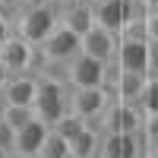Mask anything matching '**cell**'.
<instances>
[{
    "label": "cell",
    "instance_id": "21",
    "mask_svg": "<svg viewBox=\"0 0 158 158\" xmlns=\"http://www.w3.org/2000/svg\"><path fill=\"white\" fill-rule=\"evenodd\" d=\"M146 76H158V41H152L149 38V70Z\"/></svg>",
    "mask_w": 158,
    "mask_h": 158
},
{
    "label": "cell",
    "instance_id": "5",
    "mask_svg": "<svg viewBox=\"0 0 158 158\" xmlns=\"http://www.w3.org/2000/svg\"><path fill=\"white\" fill-rule=\"evenodd\" d=\"M104 70H108V63H101L89 54H79L63 63V79H67L70 89H89V85H104Z\"/></svg>",
    "mask_w": 158,
    "mask_h": 158
},
{
    "label": "cell",
    "instance_id": "20",
    "mask_svg": "<svg viewBox=\"0 0 158 158\" xmlns=\"http://www.w3.org/2000/svg\"><path fill=\"white\" fill-rule=\"evenodd\" d=\"M146 38H152V41H158V6L146 13Z\"/></svg>",
    "mask_w": 158,
    "mask_h": 158
},
{
    "label": "cell",
    "instance_id": "26",
    "mask_svg": "<svg viewBox=\"0 0 158 158\" xmlns=\"http://www.w3.org/2000/svg\"><path fill=\"white\" fill-rule=\"evenodd\" d=\"M6 76H10V73L3 70V63H0V85H3V79H6Z\"/></svg>",
    "mask_w": 158,
    "mask_h": 158
},
{
    "label": "cell",
    "instance_id": "15",
    "mask_svg": "<svg viewBox=\"0 0 158 158\" xmlns=\"http://www.w3.org/2000/svg\"><path fill=\"white\" fill-rule=\"evenodd\" d=\"M38 158H70V139L60 136L54 127L48 130V136L41 142V152H38Z\"/></svg>",
    "mask_w": 158,
    "mask_h": 158
},
{
    "label": "cell",
    "instance_id": "6",
    "mask_svg": "<svg viewBox=\"0 0 158 158\" xmlns=\"http://www.w3.org/2000/svg\"><path fill=\"white\" fill-rule=\"evenodd\" d=\"M114 67L117 70H130V73H146L149 70V38L117 35Z\"/></svg>",
    "mask_w": 158,
    "mask_h": 158
},
{
    "label": "cell",
    "instance_id": "11",
    "mask_svg": "<svg viewBox=\"0 0 158 158\" xmlns=\"http://www.w3.org/2000/svg\"><path fill=\"white\" fill-rule=\"evenodd\" d=\"M142 85H146V73L117 70V76H114V85H111V95H114L117 101H127V104H139Z\"/></svg>",
    "mask_w": 158,
    "mask_h": 158
},
{
    "label": "cell",
    "instance_id": "24",
    "mask_svg": "<svg viewBox=\"0 0 158 158\" xmlns=\"http://www.w3.org/2000/svg\"><path fill=\"white\" fill-rule=\"evenodd\" d=\"M41 3H51V0H22V6H41Z\"/></svg>",
    "mask_w": 158,
    "mask_h": 158
},
{
    "label": "cell",
    "instance_id": "16",
    "mask_svg": "<svg viewBox=\"0 0 158 158\" xmlns=\"http://www.w3.org/2000/svg\"><path fill=\"white\" fill-rule=\"evenodd\" d=\"M139 108L146 117H158V76H146V85H142L139 95Z\"/></svg>",
    "mask_w": 158,
    "mask_h": 158
},
{
    "label": "cell",
    "instance_id": "14",
    "mask_svg": "<svg viewBox=\"0 0 158 158\" xmlns=\"http://www.w3.org/2000/svg\"><path fill=\"white\" fill-rule=\"evenodd\" d=\"M98 139H101V130L85 120V127L70 139V158H95L98 155Z\"/></svg>",
    "mask_w": 158,
    "mask_h": 158
},
{
    "label": "cell",
    "instance_id": "23",
    "mask_svg": "<svg viewBox=\"0 0 158 158\" xmlns=\"http://www.w3.org/2000/svg\"><path fill=\"white\" fill-rule=\"evenodd\" d=\"M22 6V0H0V10H3V13H10V16H13V13H16Z\"/></svg>",
    "mask_w": 158,
    "mask_h": 158
},
{
    "label": "cell",
    "instance_id": "12",
    "mask_svg": "<svg viewBox=\"0 0 158 158\" xmlns=\"http://www.w3.org/2000/svg\"><path fill=\"white\" fill-rule=\"evenodd\" d=\"M60 22L67 25V29H73L79 38H82L92 25H95V13H92V0H76V3L63 6L60 10Z\"/></svg>",
    "mask_w": 158,
    "mask_h": 158
},
{
    "label": "cell",
    "instance_id": "2",
    "mask_svg": "<svg viewBox=\"0 0 158 158\" xmlns=\"http://www.w3.org/2000/svg\"><path fill=\"white\" fill-rule=\"evenodd\" d=\"M60 22V10L54 3H41V6H19L13 13V32L22 35L29 44H41L44 38L54 32V25Z\"/></svg>",
    "mask_w": 158,
    "mask_h": 158
},
{
    "label": "cell",
    "instance_id": "8",
    "mask_svg": "<svg viewBox=\"0 0 158 158\" xmlns=\"http://www.w3.org/2000/svg\"><path fill=\"white\" fill-rule=\"evenodd\" d=\"M38 92V70L35 73H10L0 85V101L3 104H25L32 108Z\"/></svg>",
    "mask_w": 158,
    "mask_h": 158
},
{
    "label": "cell",
    "instance_id": "9",
    "mask_svg": "<svg viewBox=\"0 0 158 158\" xmlns=\"http://www.w3.org/2000/svg\"><path fill=\"white\" fill-rule=\"evenodd\" d=\"M48 130L51 127L44 120H38V117H32L29 123H22L16 130V139H13V158H38Z\"/></svg>",
    "mask_w": 158,
    "mask_h": 158
},
{
    "label": "cell",
    "instance_id": "4",
    "mask_svg": "<svg viewBox=\"0 0 158 158\" xmlns=\"http://www.w3.org/2000/svg\"><path fill=\"white\" fill-rule=\"evenodd\" d=\"M76 54H79V35L73 29H67L63 22H57L54 32L38 44V57H41V63H70Z\"/></svg>",
    "mask_w": 158,
    "mask_h": 158
},
{
    "label": "cell",
    "instance_id": "22",
    "mask_svg": "<svg viewBox=\"0 0 158 158\" xmlns=\"http://www.w3.org/2000/svg\"><path fill=\"white\" fill-rule=\"evenodd\" d=\"M10 35H13V16L0 10V41H6Z\"/></svg>",
    "mask_w": 158,
    "mask_h": 158
},
{
    "label": "cell",
    "instance_id": "28",
    "mask_svg": "<svg viewBox=\"0 0 158 158\" xmlns=\"http://www.w3.org/2000/svg\"><path fill=\"white\" fill-rule=\"evenodd\" d=\"M0 108H3V101H0Z\"/></svg>",
    "mask_w": 158,
    "mask_h": 158
},
{
    "label": "cell",
    "instance_id": "25",
    "mask_svg": "<svg viewBox=\"0 0 158 158\" xmlns=\"http://www.w3.org/2000/svg\"><path fill=\"white\" fill-rule=\"evenodd\" d=\"M51 3H54L57 10H63V6H70V3H76V0H51Z\"/></svg>",
    "mask_w": 158,
    "mask_h": 158
},
{
    "label": "cell",
    "instance_id": "3",
    "mask_svg": "<svg viewBox=\"0 0 158 158\" xmlns=\"http://www.w3.org/2000/svg\"><path fill=\"white\" fill-rule=\"evenodd\" d=\"M0 63L6 73H35L41 67V57L35 44H29L22 35L13 32L6 41H0Z\"/></svg>",
    "mask_w": 158,
    "mask_h": 158
},
{
    "label": "cell",
    "instance_id": "10",
    "mask_svg": "<svg viewBox=\"0 0 158 158\" xmlns=\"http://www.w3.org/2000/svg\"><path fill=\"white\" fill-rule=\"evenodd\" d=\"M79 51L89 57H95L101 63H111L114 60V51H117V35L101 29V25H92V29L79 38Z\"/></svg>",
    "mask_w": 158,
    "mask_h": 158
},
{
    "label": "cell",
    "instance_id": "7",
    "mask_svg": "<svg viewBox=\"0 0 158 158\" xmlns=\"http://www.w3.org/2000/svg\"><path fill=\"white\" fill-rule=\"evenodd\" d=\"M114 101V95L104 85H89V89H70V111L85 117V120H95V117Z\"/></svg>",
    "mask_w": 158,
    "mask_h": 158
},
{
    "label": "cell",
    "instance_id": "13",
    "mask_svg": "<svg viewBox=\"0 0 158 158\" xmlns=\"http://www.w3.org/2000/svg\"><path fill=\"white\" fill-rule=\"evenodd\" d=\"M92 13H95V25L120 35V29H123V0H92Z\"/></svg>",
    "mask_w": 158,
    "mask_h": 158
},
{
    "label": "cell",
    "instance_id": "18",
    "mask_svg": "<svg viewBox=\"0 0 158 158\" xmlns=\"http://www.w3.org/2000/svg\"><path fill=\"white\" fill-rule=\"evenodd\" d=\"M82 127H85V117H79V114H73V111H67V114L54 123V130H57L60 136H67V139H73Z\"/></svg>",
    "mask_w": 158,
    "mask_h": 158
},
{
    "label": "cell",
    "instance_id": "1",
    "mask_svg": "<svg viewBox=\"0 0 158 158\" xmlns=\"http://www.w3.org/2000/svg\"><path fill=\"white\" fill-rule=\"evenodd\" d=\"M32 111L38 120H44L48 127H54L63 114L70 111V85L57 76H48V73H38V92H35V101H32Z\"/></svg>",
    "mask_w": 158,
    "mask_h": 158
},
{
    "label": "cell",
    "instance_id": "17",
    "mask_svg": "<svg viewBox=\"0 0 158 158\" xmlns=\"http://www.w3.org/2000/svg\"><path fill=\"white\" fill-rule=\"evenodd\" d=\"M0 117H3L13 130H19L22 123H29L32 117H35V111L25 108V104H3V108H0Z\"/></svg>",
    "mask_w": 158,
    "mask_h": 158
},
{
    "label": "cell",
    "instance_id": "19",
    "mask_svg": "<svg viewBox=\"0 0 158 158\" xmlns=\"http://www.w3.org/2000/svg\"><path fill=\"white\" fill-rule=\"evenodd\" d=\"M13 139H16V130L0 117V158H13Z\"/></svg>",
    "mask_w": 158,
    "mask_h": 158
},
{
    "label": "cell",
    "instance_id": "27",
    "mask_svg": "<svg viewBox=\"0 0 158 158\" xmlns=\"http://www.w3.org/2000/svg\"><path fill=\"white\" fill-rule=\"evenodd\" d=\"M142 3H146L149 10H155V6H158V0H142Z\"/></svg>",
    "mask_w": 158,
    "mask_h": 158
}]
</instances>
